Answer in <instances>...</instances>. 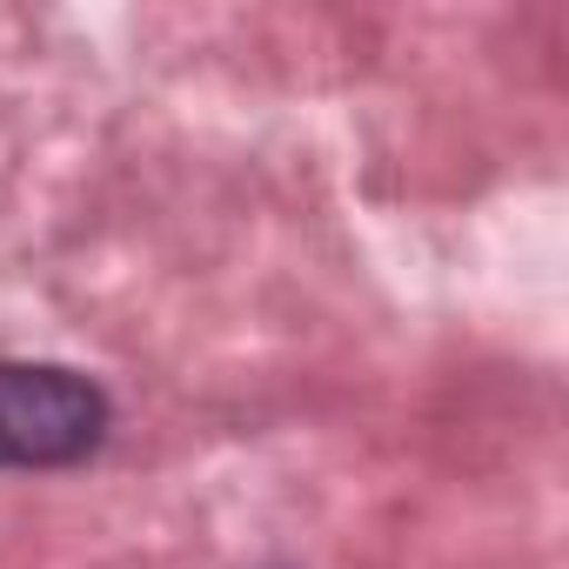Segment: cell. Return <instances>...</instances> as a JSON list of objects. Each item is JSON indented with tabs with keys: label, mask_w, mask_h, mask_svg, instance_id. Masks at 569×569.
Returning <instances> with one entry per match:
<instances>
[{
	"label": "cell",
	"mask_w": 569,
	"mask_h": 569,
	"mask_svg": "<svg viewBox=\"0 0 569 569\" xmlns=\"http://www.w3.org/2000/svg\"><path fill=\"white\" fill-rule=\"evenodd\" d=\"M108 436V396L74 369L0 362V469L81 462Z\"/></svg>",
	"instance_id": "1"
}]
</instances>
